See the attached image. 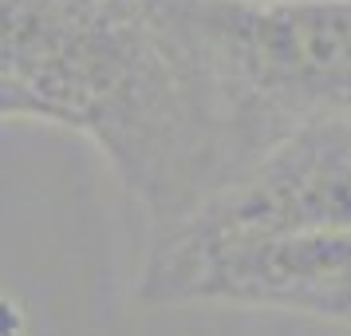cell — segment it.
I'll list each match as a JSON object with an SVG mask.
<instances>
[{
  "mask_svg": "<svg viewBox=\"0 0 351 336\" xmlns=\"http://www.w3.org/2000/svg\"><path fill=\"white\" fill-rule=\"evenodd\" d=\"M308 317H324V320H339V324H351V281L335 285L332 293H324L308 304Z\"/></svg>",
  "mask_w": 351,
  "mask_h": 336,
  "instance_id": "obj_4",
  "label": "cell"
},
{
  "mask_svg": "<svg viewBox=\"0 0 351 336\" xmlns=\"http://www.w3.org/2000/svg\"><path fill=\"white\" fill-rule=\"evenodd\" d=\"M343 281H351V229L182 234L146 277V293L158 301H233L308 313L316 297Z\"/></svg>",
  "mask_w": 351,
  "mask_h": 336,
  "instance_id": "obj_1",
  "label": "cell"
},
{
  "mask_svg": "<svg viewBox=\"0 0 351 336\" xmlns=\"http://www.w3.org/2000/svg\"><path fill=\"white\" fill-rule=\"evenodd\" d=\"M178 12L265 91L351 99V0H186Z\"/></svg>",
  "mask_w": 351,
  "mask_h": 336,
  "instance_id": "obj_2",
  "label": "cell"
},
{
  "mask_svg": "<svg viewBox=\"0 0 351 336\" xmlns=\"http://www.w3.org/2000/svg\"><path fill=\"white\" fill-rule=\"evenodd\" d=\"M351 229V127L292 139L209 202L190 238Z\"/></svg>",
  "mask_w": 351,
  "mask_h": 336,
  "instance_id": "obj_3",
  "label": "cell"
}]
</instances>
